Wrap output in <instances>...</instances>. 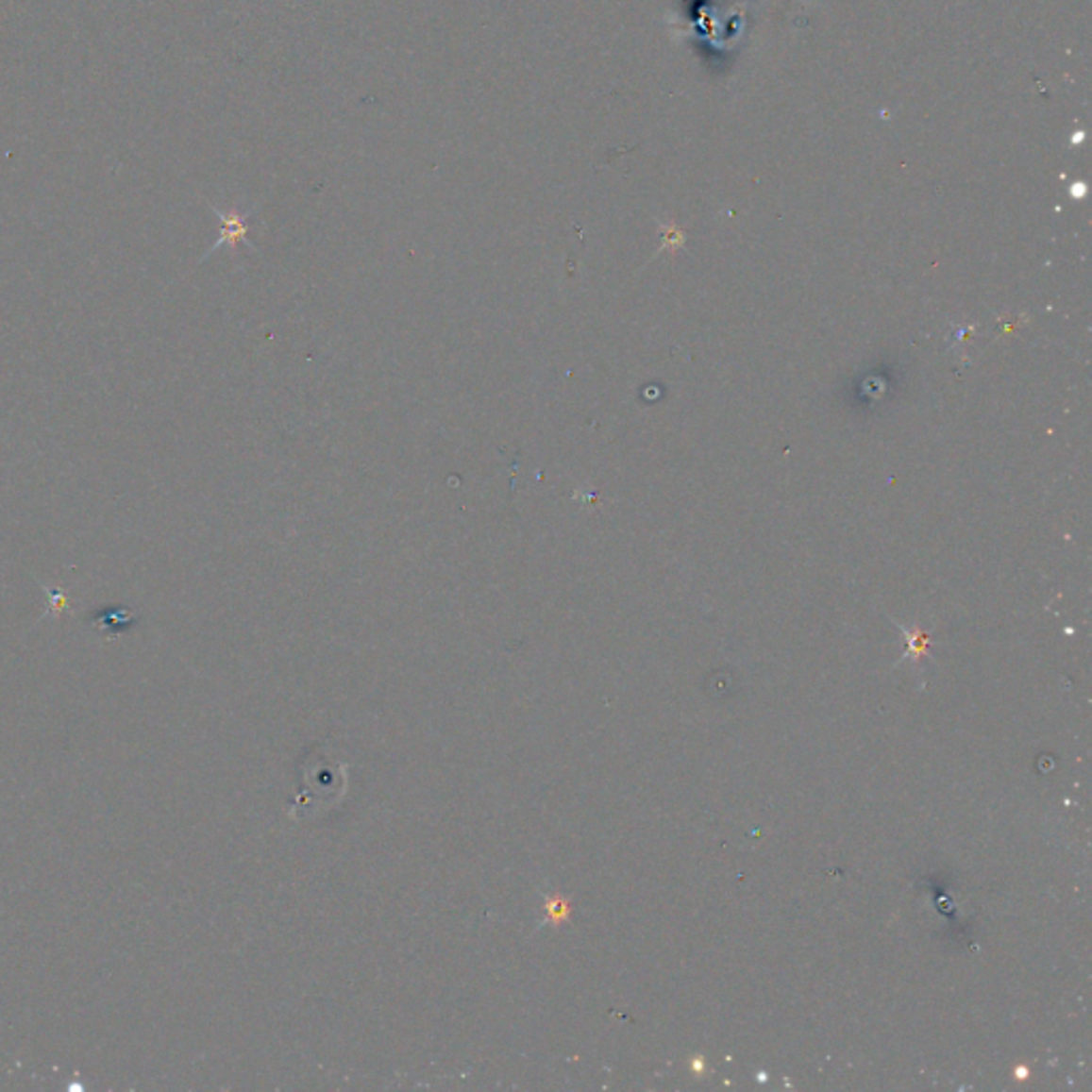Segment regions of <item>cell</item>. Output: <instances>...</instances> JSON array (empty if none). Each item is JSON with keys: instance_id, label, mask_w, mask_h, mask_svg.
I'll return each instance as SVG.
<instances>
[{"instance_id": "1", "label": "cell", "mask_w": 1092, "mask_h": 1092, "mask_svg": "<svg viewBox=\"0 0 1092 1092\" xmlns=\"http://www.w3.org/2000/svg\"><path fill=\"white\" fill-rule=\"evenodd\" d=\"M210 208H211L213 213H216L218 220H220V225H223V227H220L218 242L213 244L208 252H205V257H203L201 260L210 259L211 254L223 248V245H228V248L235 250L240 244H245V245H248V248H254V244H250V240H248V233H250V225H248L250 213H242V211H237V210H220V208H216V205H210Z\"/></svg>"}, {"instance_id": "2", "label": "cell", "mask_w": 1092, "mask_h": 1092, "mask_svg": "<svg viewBox=\"0 0 1092 1092\" xmlns=\"http://www.w3.org/2000/svg\"><path fill=\"white\" fill-rule=\"evenodd\" d=\"M139 617L137 614L126 609V606H109V609H101V611H94L90 614V623H92V628H96L101 634L105 636H118V634H125V631L133 630L137 626Z\"/></svg>"}, {"instance_id": "3", "label": "cell", "mask_w": 1092, "mask_h": 1092, "mask_svg": "<svg viewBox=\"0 0 1092 1092\" xmlns=\"http://www.w3.org/2000/svg\"><path fill=\"white\" fill-rule=\"evenodd\" d=\"M39 585L47 596V611L43 617H59L60 613L69 611V596L60 587H47L43 582H39Z\"/></svg>"}, {"instance_id": "4", "label": "cell", "mask_w": 1092, "mask_h": 1092, "mask_svg": "<svg viewBox=\"0 0 1092 1092\" xmlns=\"http://www.w3.org/2000/svg\"><path fill=\"white\" fill-rule=\"evenodd\" d=\"M664 237H666V240H664V248H668V250H677L685 240L683 233H680L679 228H675V227L664 228Z\"/></svg>"}]
</instances>
